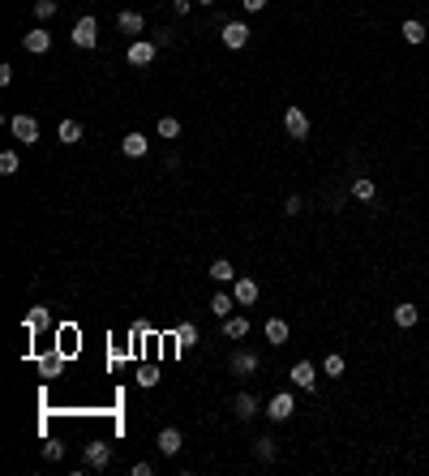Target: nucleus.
I'll list each match as a JSON object with an SVG mask.
<instances>
[{
  "label": "nucleus",
  "mask_w": 429,
  "mask_h": 476,
  "mask_svg": "<svg viewBox=\"0 0 429 476\" xmlns=\"http://www.w3.org/2000/svg\"><path fill=\"white\" fill-rule=\"evenodd\" d=\"M73 43L82 47V52H90V47L99 43V22H94V18H77L73 22Z\"/></svg>",
  "instance_id": "f257e3e1"
},
{
  "label": "nucleus",
  "mask_w": 429,
  "mask_h": 476,
  "mask_svg": "<svg viewBox=\"0 0 429 476\" xmlns=\"http://www.w3.org/2000/svg\"><path fill=\"white\" fill-rule=\"evenodd\" d=\"M9 129L18 142H26V146H35L39 142V120L35 116H9Z\"/></svg>",
  "instance_id": "f03ea898"
},
{
  "label": "nucleus",
  "mask_w": 429,
  "mask_h": 476,
  "mask_svg": "<svg viewBox=\"0 0 429 476\" xmlns=\"http://www.w3.org/2000/svg\"><path fill=\"white\" fill-rule=\"evenodd\" d=\"M283 129H288V137L305 142V137H309V116H305V112H300V107L292 103L288 112H283Z\"/></svg>",
  "instance_id": "7ed1b4c3"
},
{
  "label": "nucleus",
  "mask_w": 429,
  "mask_h": 476,
  "mask_svg": "<svg viewBox=\"0 0 429 476\" xmlns=\"http://www.w3.org/2000/svg\"><path fill=\"white\" fill-rule=\"evenodd\" d=\"M292 412H296V399L288 391L271 395V404H266V416H271V421H292Z\"/></svg>",
  "instance_id": "20e7f679"
},
{
  "label": "nucleus",
  "mask_w": 429,
  "mask_h": 476,
  "mask_svg": "<svg viewBox=\"0 0 429 476\" xmlns=\"http://www.w3.org/2000/svg\"><path fill=\"white\" fill-rule=\"evenodd\" d=\"M288 378H292V386H300V391H313V386H317V369H313V360H296L292 369H288Z\"/></svg>",
  "instance_id": "39448f33"
},
{
  "label": "nucleus",
  "mask_w": 429,
  "mask_h": 476,
  "mask_svg": "<svg viewBox=\"0 0 429 476\" xmlns=\"http://www.w3.org/2000/svg\"><path fill=\"white\" fill-rule=\"evenodd\" d=\"M249 35H253V30H249L245 22H224V30H219L224 47H232V52H236V47H245V43H249Z\"/></svg>",
  "instance_id": "423d86ee"
},
{
  "label": "nucleus",
  "mask_w": 429,
  "mask_h": 476,
  "mask_svg": "<svg viewBox=\"0 0 429 476\" xmlns=\"http://www.w3.org/2000/svg\"><path fill=\"white\" fill-rule=\"evenodd\" d=\"M82 459H86V468H107L112 464V447H107V442H86Z\"/></svg>",
  "instance_id": "0eeeda50"
},
{
  "label": "nucleus",
  "mask_w": 429,
  "mask_h": 476,
  "mask_svg": "<svg viewBox=\"0 0 429 476\" xmlns=\"http://www.w3.org/2000/svg\"><path fill=\"white\" fill-rule=\"evenodd\" d=\"M391 317H395V326H400V330H412V326L421 322V309L412 305V300H400V305L391 309Z\"/></svg>",
  "instance_id": "6e6552de"
},
{
  "label": "nucleus",
  "mask_w": 429,
  "mask_h": 476,
  "mask_svg": "<svg viewBox=\"0 0 429 476\" xmlns=\"http://www.w3.org/2000/svg\"><path fill=\"white\" fill-rule=\"evenodd\" d=\"M155 52H159V43H151V39H133L129 43V65H151V60H155Z\"/></svg>",
  "instance_id": "1a4fd4ad"
},
{
  "label": "nucleus",
  "mask_w": 429,
  "mask_h": 476,
  "mask_svg": "<svg viewBox=\"0 0 429 476\" xmlns=\"http://www.w3.org/2000/svg\"><path fill=\"white\" fill-rule=\"evenodd\" d=\"M258 356L253 352H232V360H228V369H232V378H249V373H258Z\"/></svg>",
  "instance_id": "9d476101"
},
{
  "label": "nucleus",
  "mask_w": 429,
  "mask_h": 476,
  "mask_svg": "<svg viewBox=\"0 0 429 476\" xmlns=\"http://www.w3.org/2000/svg\"><path fill=\"white\" fill-rule=\"evenodd\" d=\"M232 296H236V305H253V300H258V279L236 275V283H232Z\"/></svg>",
  "instance_id": "9b49d317"
},
{
  "label": "nucleus",
  "mask_w": 429,
  "mask_h": 476,
  "mask_svg": "<svg viewBox=\"0 0 429 476\" xmlns=\"http://www.w3.org/2000/svg\"><path fill=\"white\" fill-rule=\"evenodd\" d=\"M155 447H159V451H164L168 459H172V455H181V429H172V425H168V429H159V438H155Z\"/></svg>",
  "instance_id": "f8f14e48"
},
{
  "label": "nucleus",
  "mask_w": 429,
  "mask_h": 476,
  "mask_svg": "<svg viewBox=\"0 0 429 476\" xmlns=\"http://www.w3.org/2000/svg\"><path fill=\"white\" fill-rule=\"evenodd\" d=\"M232 412H236V421H253L258 416V395H236V404H232Z\"/></svg>",
  "instance_id": "ddd939ff"
},
{
  "label": "nucleus",
  "mask_w": 429,
  "mask_h": 476,
  "mask_svg": "<svg viewBox=\"0 0 429 476\" xmlns=\"http://www.w3.org/2000/svg\"><path fill=\"white\" fill-rule=\"evenodd\" d=\"M22 43H26V52H35V56H43V52H47V47H52V35H47V30H43V26H35V30H30V35H26Z\"/></svg>",
  "instance_id": "4468645a"
},
{
  "label": "nucleus",
  "mask_w": 429,
  "mask_h": 476,
  "mask_svg": "<svg viewBox=\"0 0 429 476\" xmlns=\"http://www.w3.org/2000/svg\"><path fill=\"white\" fill-rule=\"evenodd\" d=\"M116 26L125 30V35H142V30H146V18H142V13H133V9H125L120 18H116Z\"/></svg>",
  "instance_id": "2eb2a0df"
},
{
  "label": "nucleus",
  "mask_w": 429,
  "mask_h": 476,
  "mask_svg": "<svg viewBox=\"0 0 429 476\" xmlns=\"http://www.w3.org/2000/svg\"><path fill=\"white\" fill-rule=\"evenodd\" d=\"M224 335H228V339H245V335H249V317L228 313V317H224Z\"/></svg>",
  "instance_id": "dca6fc26"
},
{
  "label": "nucleus",
  "mask_w": 429,
  "mask_h": 476,
  "mask_svg": "<svg viewBox=\"0 0 429 476\" xmlns=\"http://www.w3.org/2000/svg\"><path fill=\"white\" fill-rule=\"evenodd\" d=\"M266 339L275 347H283L288 343V322H283V317H266Z\"/></svg>",
  "instance_id": "f3484780"
},
{
  "label": "nucleus",
  "mask_w": 429,
  "mask_h": 476,
  "mask_svg": "<svg viewBox=\"0 0 429 476\" xmlns=\"http://www.w3.org/2000/svg\"><path fill=\"white\" fill-rule=\"evenodd\" d=\"M120 150L129 159H142V155H146V137H142V133H125L120 137Z\"/></svg>",
  "instance_id": "a211bd4d"
},
{
  "label": "nucleus",
  "mask_w": 429,
  "mask_h": 476,
  "mask_svg": "<svg viewBox=\"0 0 429 476\" xmlns=\"http://www.w3.org/2000/svg\"><path fill=\"white\" fill-rule=\"evenodd\" d=\"M211 279H215V283H236V271H232V262H228V258L211 262Z\"/></svg>",
  "instance_id": "6ab92c4d"
},
{
  "label": "nucleus",
  "mask_w": 429,
  "mask_h": 476,
  "mask_svg": "<svg viewBox=\"0 0 429 476\" xmlns=\"http://www.w3.org/2000/svg\"><path fill=\"white\" fill-rule=\"evenodd\" d=\"M56 137L65 142V146H73V142H82V124L77 120H60V129H56Z\"/></svg>",
  "instance_id": "aec40b11"
},
{
  "label": "nucleus",
  "mask_w": 429,
  "mask_h": 476,
  "mask_svg": "<svg viewBox=\"0 0 429 476\" xmlns=\"http://www.w3.org/2000/svg\"><path fill=\"white\" fill-rule=\"evenodd\" d=\"M374 194H378V185H374L369 176H356V181H352V198H361V202H374Z\"/></svg>",
  "instance_id": "412c9836"
},
{
  "label": "nucleus",
  "mask_w": 429,
  "mask_h": 476,
  "mask_svg": "<svg viewBox=\"0 0 429 476\" xmlns=\"http://www.w3.org/2000/svg\"><path fill=\"white\" fill-rule=\"evenodd\" d=\"M343 369H348V360H343V356H339V352H330V356H326V360H322V373H326V378H339V373H343Z\"/></svg>",
  "instance_id": "4be33fe9"
},
{
  "label": "nucleus",
  "mask_w": 429,
  "mask_h": 476,
  "mask_svg": "<svg viewBox=\"0 0 429 476\" xmlns=\"http://www.w3.org/2000/svg\"><path fill=\"white\" fill-rule=\"evenodd\" d=\"M253 459L271 464V459H275V442H271V438H258V442H253Z\"/></svg>",
  "instance_id": "5701e85b"
},
{
  "label": "nucleus",
  "mask_w": 429,
  "mask_h": 476,
  "mask_svg": "<svg viewBox=\"0 0 429 476\" xmlns=\"http://www.w3.org/2000/svg\"><path fill=\"white\" fill-rule=\"evenodd\" d=\"M404 43L421 47V43H425V26H421V22H404Z\"/></svg>",
  "instance_id": "b1692460"
},
{
  "label": "nucleus",
  "mask_w": 429,
  "mask_h": 476,
  "mask_svg": "<svg viewBox=\"0 0 429 476\" xmlns=\"http://www.w3.org/2000/svg\"><path fill=\"white\" fill-rule=\"evenodd\" d=\"M155 129H159V137H181V120L177 116H159Z\"/></svg>",
  "instance_id": "393cba45"
},
{
  "label": "nucleus",
  "mask_w": 429,
  "mask_h": 476,
  "mask_svg": "<svg viewBox=\"0 0 429 476\" xmlns=\"http://www.w3.org/2000/svg\"><path fill=\"white\" fill-rule=\"evenodd\" d=\"M232 300H236V296H224V292H219V296H215V300H211V313H215V317H219V322H224V317H228V313H232Z\"/></svg>",
  "instance_id": "a878e982"
},
{
  "label": "nucleus",
  "mask_w": 429,
  "mask_h": 476,
  "mask_svg": "<svg viewBox=\"0 0 429 476\" xmlns=\"http://www.w3.org/2000/svg\"><path fill=\"white\" fill-rule=\"evenodd\" d=\"M22 168V159H18V150H5L0 155V176H13V172Z\"/></svg>",
  "instance_id": "bb28decb"
},
{
  "label": "nucleus",
  "mask_w": 429,
  "mask_h": 476,
  "mask_svg": "<svg viewBox=\"0 0 429 476\" xmlns=\"http://www.w3.org/2000/svg\"><path fill=\"white\" fill-rule=\"evenodd\" d=\"M60 369H65V360H60V356H47V360H39V373H43V378H56Z\"/></svg>",
  "instance_id": "cd10ccee"
},
{
  "label": "nucleus",
  "mask_w": 429,
  "mask_h": 476,
  "mask_svg": "<svg viewBox=\"0 0 429 476\" xmlns=\"http://www.w3.org/2000/svg\"><path fill=\"white\" fill-rule=\"evenodd\" d=\"M52 13H56V0H35V18L39 22H47Z\"/></svg>",
  "instance_id": "c85d7f7f"
},
{
  "label": "nucleus",
  "mask_w": 429,
  "mask_h": 476,
  "mask_svg": "<svg viewBox=\"0 0 429 476\" xmlns=\"http://www.w3.org/2000/svg\"><path fill=\"white\" fill-rule=\"evenodd\" d=\"M26 326H30V330H43V326H47V309H30Z\"/></svg>",
  "instance_id": "c756f323"
},
{
  "label": "nucleus",
  "mask_w": 429,
  "mask_h": 476,
  "mask_svg": "<svg viewBox=\"0 0 429 476\" xmlns=\"http://www.w3.org/2000/svg\"><path fill=\"white\" fill-rule=\"evenodd\" d=\"M194 339H198L194 326H181V330H177V343H181V347H194Z\"/></svg>",
  "instance_id": "7c9ffc66"
},
{
  "label": "nucleus",
  "mask_w": 429,
  "mask_h": 476,
  "mask_svg": "<svg viewBox=\"0 0 429 476\" xmlns=\"http://www.w3.org/2000/svg\"><path fill=\"white\" fill-rule=\"evenodd\" d=\"M43 455L47 459H65V447H60V442H43Z\"/></svg>",
  "instance_id": "2f4dec72"
},
{
  "label": "nucleus",
  "mask_w": 429,
  "mask_h": 476,
  "mask_svg": "<svg viewBox=\"0 0 429 476\" xmlns=\"http://www.w3.org/2000/svg\"><path fill=\"white\" fill-rule=\"evenodd\" d=\"M283 211H288V215H300V211H305V202H300V194H292L288 202H283Z\"/></svg>",
  "instance_id": "473e14b6"
},
{
  "label": "nucleus",
  "mask_w": 429,
  "mask_h": 476,
  "mask_svg": "<svg viewBox=\"0 0 429 476\" xmlns=\"http://www.w3.org/2000/svg\"><path fill=\"white\" fill-rule=\"evenodd\" d=\"M138 382H142V386H155V382H159V373H155V369H142V373H138Z\"/></svg>",
  "instance_id": "72a5a7b5"
},
{
  "label": "nucleus",
  "mask_w": 429,
  "mask_h": 476,
  "mask_svg": "<svg viewBox=\"0 0 429 476\" xmlns=\"http://www.w3.org/2000/svg\"><path fill=\"white\" fill-rule=\"evenodd\" d=\"M241 5H245L249 13H262V9H266V0H241Z\"/></svg>",
  "instance_id": "f704fd0d"
},
{
  "label": "nucleus",
  "mask_w": 429,
  "mask_h": 476,
  "mask_svg": "<svg viewBox=\"0 0 429 476\" xmlns=\"http://www.w3.org/2000/svg\"><path fill=\"white\" fill-rule=\"evenodd\" d=\"M198 5H215V0H198Z\"/></svg>",
  "instance_id": "c9c22d12"
},
{
  "label": "nucleus",
  "mask_w": 429,
  "mask_h": 476,
  "mask_svg": "<svg viewBox=\"0 0 429 476\" xmlns=\"http://www.w3.org/2000/svg\"><path fill=\"white\" fill-rule=\"evenodd\" d=\"M425 13H429V0H425Z\"/></svg>",
  "instance_id": "e433bc0d"
}]
</instances>
